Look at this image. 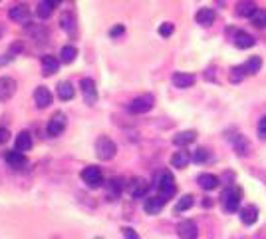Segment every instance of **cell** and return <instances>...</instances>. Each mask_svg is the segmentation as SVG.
<instances>
[{
    "mask_svg": "<svg viewBox=\"0 0 266 239\" xmlns=\"http://www.w3.org/2000/svg\"><path fill=\"white\" fill-rule=\"evenodd\" d=\"M16 92V80L10 76H2L0 78V102H6L14 96Z\"/></svg>",
    "mask_w": 266,
    "mask_h": 239,
    "instance_id": "9",
    "label": "cell"
},
{
    "mask_svg": "<svg viewBox=\"0 0 266 239\" xmlns=\"http://www.w3.org/2000/svg\"><path fill=\"white\" fill-rule=\"evenodd\" d=\"M52 10H54V6L48 2V0H44V2L38 4V10H36V12H38L40 18H48V16L52 14Z\"/></svg>",
    "mask_w": 266,
    "mask_h": 239,
    "instance_id": "33",
    "label": "cell"
},
{
    "mask_svg": "<svg viewBox=\"0 0 266 239\" xmlns=\"http://www.w3.org/2000/svg\"><path fill=\"white\" fill-rule=\"evenodd\" d=\"M173 32H175V26H173L171 22H163V24L159 26V34H161L163 38H169Z\"/></svg>",
    "mask_w": 266,
    "mask_h": 239,
    "instance_id": "35",
    "label": "cell"
},
{
    "mask_svg": "<svg viewBox=\"0 0 266 239\" xmlns=\"http://www.w3.org/2000/svg\"><path fill=\"white\" fill-rule=\"evenodd\" d=\"M58 68H60V60H58L56 56H52V54L42 56V74H44L46 78L52 76V74H56Z\"/></svg>",
    "mask_w": 266,
    "mask_h": 239,
    "instance_id": "15",
    "label": "cell"
},
{
    "mask_svg": "<svg viewBox=\"0 0 266 239\" xmlns=\"http://www.w3.org/2000/svg\"><path fill=\"white\" fill-rule=\"evenodd\" d=\"M256 10H258V8H256L254 0H238L236 6H234L236 16H240V18H252V14H254Z\"/></svg>",
    "mask_w": 266,
    "mask_h": 239,
    "instance_id": "12",
    "label": "cell"
},
{
    "mask_svg": "<svg viewBox=\"0 0 266 239\" xmlns=\"http://www.w3.org/2000/svg\"><path fill=\"white\" fill-rule=\"evenodd\" d=\"M121 233H123V239H139L137 231H135V229H131V227H123Z\"/></svg>",
    "mask_w": 266,
    "mask_h": 239,
    "instance_id": "37",
    "label": "cell"
},
{
    "mask_svg": "<svg viewBox=\"0 0 266 239\" xmlns=\"http://www.w3.org/2000/svg\"><path fill=\"white\" fill-rule=\"evenodd\" d=\"M153 104H155L153 96L151 94H145V96H139V98L129 102V112L131 114H145V112H149L153 108Z\"/></svg>",
    "mask_w": 266,
    "mask_h": 239,
    "instance_id": "4",
    "label": "cell"
},
{
    "mask_svg": "<svg viewBox=\"0 0 266 239\" xmlns=\"http://www.w3.org/2000/svg\"><path fill=\"white\" fill-rule=\"evenodd\" d=\"M109 187H111V193H113V195H119V193H121V187H123V185H121V179L113 178V179L109 181Z\"/></svg>",
    "mask_w": 266,
    "mask_h": 239,
    "instance_id": "36",
    "label": "cell"
},
{
    "mask_svg": "<svg viewBox=\"0 0 266 239\" xmlns=\"http://www.w3.org/2000/svg\"><path fill=\"white\" fill-rule=\"evenodd\" d=\"M80 176H82V179H84L89 187H97V185H101V181H103V174H101V170H99L97 166H88V168H84Z\"/></svg>",
    "mask_w": 266,
    "mask_h": 239,
    "instance_id": "5",
    "label": "cell"
},
{
    "mask_svg": "<svg viewBox=\"0 0 266 239\" xmlns=\"http://www.w3.org/2000/svg\"><path fill=\"white\" fill-rule=\"evenodd\" d=\"M246 76H248V74H246L244 66H234V68H230V74H228V78H230V82H232V84L242 82Z\"/></svg>",
    "mask_w": 266,
    "mask_h": 239,
    "instance_id": "31",
    "label": "cell"
},
{
    "mask_svg": "<svg viewBox=\"0 0 266 239\" xmlns=\"http://www.w3.org/2000/svg\"><path fill=\"white\" fill-rule=\"evenodd\" d=\"M232 146H234V150H236L238 156H248L250 154V142L244 136H240V134H236L232 138Z\"/></svg>",
    "mask_w": 266,
    "mask_h": 239,
    "instance_id": "23",
    "label": "cell"
},
{
    "mask_svg": "<svg viewBox=\"0 0 266 239\" xmlns=\"http://www.w3.org/2000/svg\"><path fill=\"white\" fill-rule=\"evenodd\" d=\"M244 70H246V74H256V72H260V66H262V60H260V56H250L244 64Z\"/></svg>",
    "mask_w": 266,
    "mask_h": 239,
    "instance_id": "28",
    "label": "cell"
},
{
    "mask_svg": "<svg viewBox=\"0 0 266 239\" xmlns=\"http://www.w3.org/2000/svg\"><path fill=\"white\" fill-rule=\"evenodd\" d=\"M58 96H60V100H64V102L72 100V98L76 96V90H74L72 82H68V80L60 82V84H58Z\"/></svg>",
    "mask_w": 266,
    "mask_h": 239,
    "instance_id": "25",
    "label": "cell"
},
{
    "mask_svg": "<svg viewBox=\"0 0 266 239\" xmlns=\"http://www.w3.org/2000/svg\"><path fill=\"white\" fill-rule=\"evenodd\" d=\"M115 152H117V146L113 144V140H109L107 136H99L97 138V142H95V154H97L99 160L109 162V160H113Z\"/></svg>",
    "mask_w": 266,
    "mask_h": 239,
    "instance_id": "3",
    "label": "cell"
},
{
    "mask_svg": "<svg viewBox=\"0 0 266 239\" xmlns=\"http://www.w3.org/2000/svg\"><path fill=\"white\" fill-rule=\"evenodd\" d=\"M34 102H36L38 108H48V106L52 104V94H50V90H48L46 86H38V88L34 90Z\"/></svg>",
    "mask_w": 266,
    "mask_h": 239,
    "instance_id": "16",
    "label": "cell"
},
{
    "mask_svg": "<svg viewBox=\"0 0 266 239\" xmlns=\"http://www.w3.org/2000/svg\"><path fill=\"white\" fill-rule=\"evenodd\" d=\"M197 82V78L193 74H187V72H175L173 74V86L175 88H191L193 84Z\"/></svg>",
    "mask_w": 266,
    "mask_h": 239,
    "instance_id": "17",
    "label": "cell"
},
{
    "mask_svg": "<svg viewBox=\"0 0 266 239\" xmlns=\"http://www.w3.org/2000/svg\"><path fill=\"white\" fill-rule=\"evenodd\" d=\"M8 138H10L8 130H4V128H0V144H4V142H8Z\"/></svg>",
    "mask_w": 266,
    "mask_h": 239,
    "instance_id": "40",
    "label": "cell"
},
{
    "mask_svg": "<svg viewBox=\"0 0 266 239\" xmlns=\"http://www.w3.org/2000/svg\"><path fill=\"white\" fill-rule=\"evenodd\" d=\"M157 189H159V195L165 197V199H169V197L175 195L177 185H175V178H173V174H171L169 170L161 172V176H159V179H157Z\"/></svg>",
    "mask_w": 266,
    "mask_h": 239,
    "instance_id": "2",
    "label": "cell"
},
{
    "mask_svg": "<svg viewBox=\"0 0 266 239\" xmlns=\"http://www.w3.org/2000/svg\"><path fill=\"white\" fill-rule=\"evenodd\" d=\"M205 205L209 207V205H213V201H211V197H205Z\"/></svg>",
    "mask_w": 266,
    "mask_h": 239,
    "instance_id": "42",
    "label": "cell"
},
{
    "mask_svg": "<svg viewBox=\"0 0 266 239\" xmlns=\"http://www.w3.org/2000/svg\"><path fill=\"white\" fill-rule=\"evenodd\" d=\"M123 30H125V28H123V26L119 24V26H115V28H111V30H109V36H113V38H115V36L123 34Z\"/></svg>",
    "mask_w": 266,
    "mask_h": 239,
    "instance_id": "39",
    "label": "cell"
},
{
    "mask_svg": "<svg viewBox=\"0 0 266 239\" xmlns=\"http://www.w3.org/2000/svg\"><path fill=\"white\" fill-rule=\"evenodd\" d=\"M258 136H260V140H266V116L260 120V124H258Z\"/></svg>",
    "mask_w": 266,
    "mask_h": 239,
    "instance_id": "38",
    "label": "cell"
},
{
    "mask_svg": "<svg viewBox=\"0 0 266 239\" xmlns=\"http://www.w3.org/2000/svg\"><path fill=\"white\" fill-rule=\"evenodd\" d=\"M177 235H179L181 239H197V237H199V227H197L195 221L185 219V221H181V223L177 225Z\"/></svg>",
    "mask_w": 266,
    "mask_h": 239,
    "instance_id": "8",
    "label": "cell"
},
{
    "mask_svg": "<svg viewBox=\"0 0 266 239\" xmlns=\"http://www.w3.org/2000/svg\"><path fill=\"white\" fill-rule=\"evenodd\" d=\"M32 148V136L30 132H20L16 136V150L18 152H28Z\"/></svg>",
    "mask_w": 266,
    "mask_h": 239,
    "instance_id": "26",
    "label": "cell"
},
{
    "mask_svg": "<svg viewBox=\"0 0 266 239\" xmlns=\"http://www.w3.org/2000/svg\"><path fill=\"white\" fill-rule=\"evenodd\" d=\"M10 18L14 20V22H18V24H26L28 20H30V8L26 6V4H16V6H12L10 8Z\"/></svg>",
    "mask_w": 266,
    "mask_h": 239,
    "instance_id": "13",
    "label": "cell"
},
{
    "mask_svg": "<svg viewBox=\"0 0 266 239\" xmlns=\"http://www.w3.org/2000/svg\"><path fill=\"white\" fill-rule=\"evenodd\" d=\"M193 203H195V197H193V195H183V197L177 201V205H175V213H183V211L191 209Z\"/></svg>",
    "mask_w": 266,
    "mask_h": 239,
    "instance_id": "30",
    "label": "cell"
},
{
    "mask_svg": "<svg viewBox=\"0 0 266 239\" xmlns=\"http://www.w3.org/2000/svg\"><path fill=\"white\" fill-rule=\"evenodd\" d=\"M76 56H78V50H76V46H64L62 48V52H60V62H64V64H72L74 60H76Z\"/></svg>",
    "mask_w": 266,
    "mask_h": 239,
    "instance_id": "27",
    "label": "cell"
},
{
    "mask_svg": "<svg viewBox=\"0 0 266 239\" xmlns=\"http://www.w3.org/2000/svg\"><path fill=\"white\" fill-rule=\"evenodd\" d=\"M252 24L256 26V28H266V10L264 8H258L254 14H252Z\"/></svg>",
    "mask_w": 266,
    "mask_h": 239,
    "instance_id": "32",
    "label": "cell"
},
{
    "mask_svg": "<svg viewBox=\"0 0 266 239\" xmlns=\"http://www.w3.org/2000/svg\"><path fill=\"white\" fill-rule=\"evenodd\" d=\"M195 20L201 24V26H211L215 22V10L213 8H201L197 14H195Z\"/></svg>",
    "mask_w": 266,
    "mask_h": 239,
    "instance_id": "24",
    "label": "cell"
},
{
    "mask_svg": "<svg viewBox=\"0 0 266 239\" xmlns=\"http://www.w3.org/2000/svg\"><path fill=\"white\" fill-rule=\"evenodd\" d=\"M191 160H193V158H191V154H189V152L179 150V152H175V154H173V158H171V166H173V168L183 170V168H187V166H189V162H191Z\"/></svg>",
    "mask_w": 266,
    "mask_h": 239,
    "instance_id": "21",
    "label": "cell"
},
{
    "mask_svg": "<svg viewBox=\"0 0 266 239\" xmlns=\"http://www.w3.org/2000/svg\"><path fill=\"white\" fill-rule=\"evenodd\" d=\"M165 203H167L165 197H161V195H151V197L145 199L143 209H145V213H149V215H157V213L165 207Z\"/></svg>",
    "mask_w": 266,
    "mask_h": 239,
    "instance_id": "11",
    "label": "cell"
},
{
    "mask_svg": "<svg viewBox=\"0 0 266 239\" xmlns=\"http://www.w3.org/2000/svg\"><path fill=\"white\" fill-rule=\"evenodd\" d=\"M147 191H149L147 179H143V178H133V179H131V183H129V193H131V197H145Z\"/></svg>",
    "mask_w": 266,
    "mask_h": 239,
    "instance_id": "10",
    "label": "cell"
},
{
    "mask_svg": "<svg viewBox=\"0 0 266 239\" xmlns=\"http://www.w3.org/2000/svg\"><path fill=\"white\" fill-rule=\"evenodd\" d=\"M240 199H242V189L238 185H228L221 193V205L226 213H234L240 205Z\"/></svg>",
    "mask_w": 266,
    "mask_h": 239,
    "instance_id": "1",
    "label": "cell"
},
{
    "mask_svg": "<svg viewBox=\"0 0 266 239\" xmlns=\"http://www.w3.org/2000/svg\"><path fill=\"white\" fill-rule=\"evenodd\" d=\"M4 160H6V164H8L10 168H14V170H22V168L26 166V156H24L22 152H18V150L6 152V154H4Z\"/></svg>",
    "mask_w": 266,
    "mask_h": 239,
    "instance_id": "14",
    "label": "cell"
},
{
    "mask_svg": "<svg viewBox=\"0 0 266 239\" xmlns=\"http://www.w3.org/2000/svg\"><path fill=\"white\" fill-rule=\"evenodd\" d=\"M60 24H62V28L66 32H74L76 30V18H74V14L72 12H64L62 18H60Z\"/></svg>",
    "mask_w": 266,
    "mask_h": 239,
    "instance_id": "29",
    "label": "cell"
},
{
    "mask_svg": "<svg viewBox=\"0 0 266 239\" xmlns=\"http://www.w3.org/2000/svg\"><path fill=\"white\" fill-rule=\"evenodd\" d=\"M46 130H48V136H52V138L60 136V134L66 130V114H64V112H56V114L50 118Z\"/></svg>",
    "mask_w": 266,
    "mask_h": 239,
    "instance_id": "6",
    "label": "cell"
},
{
    "mask_svg": "<svg viewBox=\"0 0 266 239\" xmlns=\"http://www.w3.org/2000/svg\"><path fill=\"white\" fill-rule=\"evenodd\" d=\"M80 86H82V94H84L86 104L93 106V104L97 102V88H95V82H93L91 78H84V80L80 82Z\"/></svg>",
    "mask_w": 266,
    "mask_h": 239,
    "instance_id": "7",
    "label": "cell"
},
{
    "mask_svg": "<svg viewBox=\"0 0 266 239\" xmlns=\"http://www.w3.org/2000/svg\"><path fill=\"white\" fill-rule=\"evenodd\" d=\"M232 42H234V46L236 48H250V46H254V38L248 34V32H242V30H238V32H234V38H232Z\"/></svg>",
    "mask_w": 266,
    "mask_h": 239,
    "instance_id": "20",
    "label": "cell"
},
{
    "mask_svg": "<svg viewBox=\"0 0 266 239\" xmlns=\"http://www.w3.org/2000/svg\"><path fill=\"white\" fill-rule=\"evenodd\" d=\"M197 181H199V185H201L203 189H207V191L217 189V185L221 183V179H219L217 176H213V174H201V176L197 178Z\"/></svg>",
    "mask_w": 266,
    "mask_h": 239,
    "instance_id": "22",
    "label": "cell"
},
{
    "mask_svg": "<svg viewBox=\"0 0 266 239\" xmlns=\"http://www.w3.org/2000/svg\"><path fill=\"white\" fill-rule=\"evenodd\" d=\"M197 140V132L195 130H185V132H179L175 138H173V144L179 146V148H185L189 144H193Z\"/></svg>",
    "mask_w": 266,
    "mask_h": 239,
    "instance_id": "19",
    "label": "cell"
},
{
    "mask_svg": "<svg viewBox=\"0 0 266 239\" xmlns=\"http://www.w3.org/2000/svg\"><path fill=\"white\" fill-rule=\"evenodd\" d=\"M48 2H50V4H52V6H58V4H60V2H62V0H48Z\"/></svg>",
    "mask_w": 266,
    "mask_h": 239,
    "instance_id": "41",
    "label": "cell"
},
{
    "mask_svg": "<svg viewBox=\"0 0 266 239\" xmlns=\"http://www.w3.org/2000/svg\"><path fill=\"white\" fill-rule=\"evenodd\" d=\"M256 219H258V207L256 205L250 203V205H246V207L240 209V221L244 225H254Z\"/></svg>",
    "mask_w": 266,
    "mask_h": 239,
    "instance_id": "18",
    "label": "cell"
},
{
    "mask_svg": "<svg viewBox=\"0 0 266 239\" xmlns=\"http://www.w3.org/2000/svg\"><path fill=\"white\" fill-rule=\"evenodd\" d=\"M209 160V152L205 150V148H199V150H195V154H193V162H197V164H203V162H207Z\"/></svg>",
    "mask_w": 266,
    "mask_h": 239,
    "instance_id": "34",
    "label": "cell"
}]
</instances>
